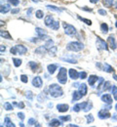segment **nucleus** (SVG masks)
<instances>
[{"instance_id":"61","label":"nucleus","mask_w":117,"mask_h":127,"mask_svg":"<svg viewBox=\"0 0 117 127\" xmlns=\"http://www.w3.org/2000/svg\"><path fill=\"white\" fill-rule=\"evenodd\" d=\"M114 100H115V101H117V93L114 95Z\"/></svg>"},{"instance_id":"11","label":"nucleus","mask_w":117,"mask_h":127,"mask_svg":"<svg viewBox=\"0 0 117 127\" xmlns=\"http://www.w3.org/2000/svg\"><path fill=\"white\" fill-rule=\"evenodd\" d=\"M100 99H101V101L103 102V103H105V104H108V105H111V103H112V98H111V96L109 95V94H103V95L100 97Z\"/></svg>"},{"instance_id":"2","label":"nucleus","mask_w":117,"mask_h":127,"mask_svg":"<svg viewBox=\"0 0 117 127\" xmlns=\"http://www.w3.org/2000/svg\"><path fill=\"white\" fill-rule=\"evenodd\" d=\"M84 49V44L78 41H72L69 42L67 45V50L71 51V52H80Z\"/></svg>"},{"instance_id":"44","label":"nucleus","mask_w":117,"mask_h":127,"mask_svg":"<svg viewBox=\"0 0 117 127\" xmlns=\"http://www.w3.org/2000/svg\"><path fill=\"white\" fill-rule=\"evenodd\" d=\"M56 52H57V47H56V46H53L52 48L49 49V54L52 55V56H55Z\"/></svg>"},{"instance_id":"6","label":"nucleus","mask_w":117,"mask_h":127,"mask_svg":"<svg viewBox=\"0 0 117 127\" xmlns=\"http://www.w3.org/2000/svg\"><path fill=\"white\" fill-rule=\"evenodd\" d=\"M107 43H108V45L110 46V48H111L112 50H116V48H117L116 40H115V37H114L113 34H111V35L108 36V38H107Z\"/></svg>"},{"instance_id":"57","label":"nucleus","mask_w":117,"mask_h":127,"mask_svg":"<svg viewBox=\"0 0 117 127\" xmlns=\"http://www.w3.org/2000/svg\"><path fill=\"white\" fill-rule=\"evenodd\" d=\"M112 6L114 8H117V0H113V3H112Z\"/></svg>"},{"instance_id":"16","label":"nucleus","mask_w":117,"mask_h":127,"mask_svg":"<svg viewBox=\"0 0 117 127\" xmlns=\"http://www.w3.org/2000/svg\"><path fill=\"white\" fill-rule=\"evenodd\" d=\"M44 23H45V26H46V27H49V28H50L51 26L53 25V23H54V19H53V16H51V15H48V16L45 17Z\"/></svg>"},{"instance_id":"26","label":"nucleus","mask_w":117,"mask_h":127,"mask_svg":"<svg viewBox=\"0 0 117 127\" xmlns=\"http://www.w3.org/2000/svg\"><path fill=\"white\" fill-rule=\"evenodd\" d=\"M46 7H47V9H49L51 11H55V12H57V13H62V10H61L59 7H56V6H54V5H47Z\"/></svg>"},{"instance_id":"7","label":"nucleus","mask_w":117,"mask_h":127,"mask_svg":"<svg viewBox=\"0 0 117 127\" xmlns=\"http://www.w3.org/2000/svg\"><path fill=\"white\" fill-rule=\"evenodd\" d=\"M98 116L100 119H107L109 118L111 115L110 113L108 112V111H105V109H101L99 112H98Z\"/></svg>"},{"instance_id":"28","label":"nucleus","mask_w":117,"mask_h":127,"mask_svg":"<svg viewBox=\"0 0 117 127\" xmlns=\"http://www.w3.org/2000/svg\"><path fill=\"white\" fill-rule=\"evenodd\" d=\"M111 89V85H110V82L109 81H104L103 82V86H102V90L103 91H107Z\"/></svg>"},{"instance_id":"30","label":"nucleus","mask_w":117,"mask_h":127,"mask_svg":"<svg viewBox=\"0 0 117 127\" xmlns=\"http://www.w3.org/2000/svg\"><path fill=\"white\" fill-rule=\"evenodd\" d=\"M86 119H87V123L88 124H90V123H92V122H94V116H93V114H87L86 116Z\"/></svg>"},{"instance_id":"64","label":"nucleus","mask_w":117,"mask_h":127,"mask_svg":"<svg viewBox=\"0 0 117 127\" xmlns=\"http://www.w3.org/2000/svg\"><path fill=\"white\" fill-rule=\"evenodd\" d=\"M115 26H116V28H117V22H116V24H115Z\"/></svg>"},{"instance_id":"41","label":"nucleus","mask_w":117,"mask_h":127,"mask_svg":"<svg viewBox=\"0 0 117 127\" xmlns=\"http://www.w3.org/2000/svg\"><path fill=\"white\" fill-rule=\"evenodd\" d=\"M60 119L62 121H69L71 119V117H70V115H62V116H60Z\"/></svg>"},{"instance_id":"25","label":"nucleus","mask_w":117,"mask_h":127,"mask_svg":"<svg viewBox=\"0 0 117 127\" xmlns=\"http://www.w3.org/2000/svg\"><path fill=\"white\" fill-rule=\"evenodd\" d=\"M4 126H7V127H15V124L10 120L9 117H6L4 119Z\"/></svg>"},{"instance_id":"21","label":"nucleus","mask_w":117,"mask_h":127,"mask_svg":"<svg viewBox=\"0 0 117 127\" xmlns=\"http://www.w3.org/2000/svg\"><path fill=\"white\" fill-rule=\"evenodd\" d=\"M61 60L64 61V62H67L69 64H77V61L75 59L70 58V57H63V58H61Z\"/></svg>"},{"instance_id":"5","label":"nucleus","mask_w":117,"mask_h":127,"mask_svg":"<svg viewBox=\"0 0 117 127\" xmlns=\"http://www.w3.org/2000/svg\"><path fill=\"white\" fill-rule=\"evenodd\" d=\"M97 46H98V49L99 50H105V51H108V43L105 42L104 40H102L100 37H97Z\"/></svg>"},{"instance_id":"13","label":"nucleus","mask_w":117,"mask_h":127,"mask_svg":"<svg viewBox=\"0 0 117 127\" xmlns=\"http://www.w3.org/2000/svg\"><path fill=\"white\" fill-rule=\"evenodd\" d=\"M87 104H88V102H83V103H80V104L75 105V106L73 107V111L78 112V111H80V110H81V109H83V110H84V109L86 108Z\"/></svg>"},{"instance_id":"42","label":"nucleus","mask_w":117,"mask_h":127,"mask_svg":"<svg viewBox=\"0 0 117 127\" xmlns=\"http://www.w3.org/2000/svg\"><path fill=\"white\" fill-rule=\"evenodd\" d=\"M20 78L22 80V82H23V83H27V81H28V77H27V75H25V74H22Z\"/></svg>"},{"instance_id":"32","label":"nucleus","mask_w":117,"mask_h":127,"mask_svg":"<svg viewBox=\"0 0 117 127\" xmlns=\"http://www.w3.org/2000/svg\"><path fill=\"white\" fill-rule=\"evenodd\" d=\"M54 46V41L52 40V39H48L47 41H46V43H45V47L47 48V49H50Z\"/></svg>"},{"instance_id":"63","label":"nucleus","mask_w":117,"mask_h":127,"mask_svg":"<svg viewBox=\"0 0 117 127\" xmlns=\"http://www.w3.org/2000/svg\"><path fill=\"white\" fill-rule=\"evenodd\" d=\"M115 110H116V111H117V104H116V105H115Z\"/></svg>"},{"instance_id":"36","label":"nucleus","mask_w":117,"mask_h":127,"mask_svg":"<svg viewBox=\"0 0 117 127\" xmlns=\"http://www.w3.org/2000/svg\"><path fill=\"white\" fill-rule=\"evenodd\" d=\"M52 30H54V31H58L59 30V28H60V24H59V22H54L53 23V25L50 27Z\"/></svg>"},{"instance_id":"43","label":"nucleus","mask_w":117,"mask_h":127,"mask_svg":"<svg viewBox=\"0 0 117 127\" xmlns=\"http://www.w3.org/2000/svg\"><path fill=\"white\" fill-rule=\"evenodd\" d=\"M26 98H27V100H29V101H32L33 100V94H32V92L31 91H27L26 92Z\"/></svg>"},{"instance_id":"35","label":"nucleus","mask_w":117,"mask_h":127,"mask_svg":"<svg viewBox=\"0 0 117 127\" xmlns=\"http://www.w3.org/2000/svg\"><path fill=\"white\" fill-rule=\"evenodd\" d=\"M102 3L105 7H111L112 3H113V0H102Z\"/></svg>"},{"instance_id":"10","label":"nucleus","mask_w":117,"mask_h":127,"mask_svg":"<svg viewBox=\"0 0 117 127\" xmlns=\"http://www.w3.org/2000/svg\"><path fill=\"white\" fill-rule=\"evenodd\" d=\"M68 74H69V77L71 78V79H77V78H79V72L76 70V69H74V68H70L69 70H68Z\"/></svg>"},{"instance_id":"56","label":"nucleus","mask_w":117,"mask_h":127,"mask_svg":"<svg viewBox=\"0 0 117 127\" xmlns=\"http://www.w3.org/2000/svg\"><path fill=\"white\" fill-rule=\"evenodd\" d=\"M0 48H1V54H2L3 52H5V50H6V47H5L4 45H1V46H0Z\"/></svg>"},{"instance_id":"24","label":"nucleus","mask_w":117,"mask_h":127,"mask_svg":"<svg viewBox=\"0 0 117 127\" xmlns=\"http://www.w3.org/2000/svg\"><path fill=\"white\" fill-rule=\"evenodd\" d=\"M35 31H36V33L38 34V36H39V37H41V36H44V35H47V32H46V31H44L43 29H40V28H36V29H35Z\"/></svg>"},{"instance_id":"62","label":"nucleus","mask_w":117,"mask_h":127,"mask_svg":"<svg viewBox=\"0 0 117 127\" xmlns=\"http://www.w3.org/2000/svg\"><path fill=\"white\" fill-rule=\"evenodd\" d=\"M32 1L35 2V3H38V2H39V0H32Z\"/></svg>"},{"instance_id":"34","label":"nucleus","mask_w":117,"mask_h":127,"mask_svg":"<svg viewBox=\"0 0 117 127\" xmlns=\"http://www.w3.org/2000/svg\"><path fill=\"white\" fill-rule=\"evenodd\" d=\"M3 107H4V109H5L6 111H11V110H13V106H12L10 103H8V102L4 103Z\"/></svg>"},{"instance_id":"3","label":"nucleus","mask_w":117,"mask_h":127,"mask_svg":"<svg viewBox=\"0 0 117 127\" xmlns=\"http://www.w3.org/2000/svg\"><path fill=\"white\" fill-rule=\"evenodd\" d=\"M67 68L66 67H61L59 74L57 76V79L59 80V82L61 84H66L67 82Z\"/></svg>"},{"instance_id":"53","label":"nucleus","mask_w":117,"mask_h":127,"mask_svg":"<svg viewBox=\"0 0 117 127\" xmlns=\"http://www.w3.org/2000/svg\"><path fill=\"white\" fill-rule=\"evenodd\" d=\"M18 116H19V118H21V120H23L24 119V113H23V112H19L18 113Z\"/></svg>"},{"instance_id":"17","label":"nucleus","mask_w":117,"mask_h":127,"mask_svg":"<svg viewBox=\"0 0 117 127\" xmlns=\"http://www.w3.org/2000/svg\"><path fill=\"white\" fill-rule=\"evenodd\" d=\"M63 125V121L61 119H53L51 120L49 123V126L55 127V126H62Z\"/></svg>"},{"instance_id":"22","label":"nucleus","mask_w":117,"mask_h":127,"mask_svg":"<svg viewBox=\"0 0 117 127\" xmlns=\"http://www.w3.org/2000/svg\"><path fill=\"white\" fill-rule=\"evenodd\" d=\"M46 51H47V48L45 47V45L44 46H39L38 48L35 49V53L36 54H45Z\"/></svg>"},{"instance_id":"9","label":"nucleus","mask_w":117,"mask_h":127,"mask_svg":"<svg viewBox=\"0 0 117 127\" xmlns=\"http://www.w3.org/2000/svg\"><path fill=\"white\" fill-rule=\"evenodd\" d=\"M15 49H16L17 54H19V55H24L27 52V48H25L23 45H16Z\"/></svg>"},{"instance_id":"14","label":"nucleus","mask_w":117,"mask_h":127,"mask_svg":"<svg viewBox=\"0 0 117 127\" xmlns=\"http://www.w3.org/2000/svg\"><path fill=\"white\" fill-rule=\"evenodd\" d=\"M57 110L60 112H66L69 110V106L67 104H60L57 106Z\"/></svg>"},{"instance_id":"50","label":"nucleus","mask_w":117,"mask_h":127,"mask_svg":"<svg viewBox=\"0 0 117 127\" xmlns=\"http://www.w3.org/2000/svg\"><path fill=\"white\" fill-rule=\"evenodd\" d=\"M98 13H99V15H101V16H105L107 13H106V11L105 10H103V9H100L99 11H98Z\"/></svg>"},{"instance_id":"4","label":"nucleus","mask_w":117,"mask_h":127,"mask_svg":"<svg viewBox=\"0 0 117 127\" xmlns=\"http://www.w3.org/2000/svg\"><path fill=\"white\" fill-rule=\"evenodd\" d=\"M63 27H64V29H65V32H66V34L67 35H69V36H74V35H76V29L73 27V26H71V25H69V24H67V23H64L63 24Z\"/></svg>"},{"instance_id":"12","label":"nucleus","mask_w":117,"mask_h":127,"mask_svg":"<svg viewBox=\"0 0 117 127\" xmlns=\"http://www.w3.org/2000/svg\"><path fill=\"white\" fill-rule=\"evenodd\" d=\"M78 91H79V93L81 94V95L83 96H86L87 95V92H88V88H87V85L85 84V83H82V84H80L79 86H78Z\"/></svg>"},{"instance_id":"31","label":"nucleus","mask_w":117,"mask_h":127,"mask_svg":"<svg viewBox=\"0 0 117 127\" xmlns=\"http://www.w3.org/2000/svg\"><path fill=\"white\" fill-rule=\"evenodd\" d=\"M47 99V97H46V95L44 94V93H40L39 95L37 96V101L38 102H43V101H45Z\"/></svg>"},{"instance_id":"48","label":"nucleus","mask_w":117,"mask_h":127,"mask_svg":"<svg viewBox=\"0 0 117 127\" xmlns=\"http://www.w3.org/2000/svg\"><path fill=\"white\" fill-rule=\"evenodd\" d=\"M111 94H113V95H115L117 93V86H115V85H113V86H111Z\"/></svg>"},{"instance_id":"46","label":"nucleus","mask_w":117,"mask_h":127,"mask_svg":"<svg viewBox=\"0 0 117 127\" xmlns=\"http://www.w3.org/2000/svg\"><path fill=\"white\" fill-rule=\"evenodd\" d=\"M79 78H81V79H85V78H87V72H85V71H81V72H79Z\"/></svg>"},{"instance_id":"19","label":"nucleus","mask_w":117,"mask_h":127,"mask_svg":"<svg viewBox=\"0 0 117 127\" xmlns=\"http://www.w3.org/2000/svg\"><path fill=\"white\" fill-rule=\"evenodd\" d=\"M82 97H83V96L79 93V91H74V92L72 93V101H71V102H72V103H74V102H76V101L80 100Z\"/></svg>"},{"instance_id":"47","label":"nucleus","mask_w":117,"mask_h":127,"mask_svg":"<svg viewBox=\"0 0 117 127\" xmlns=\"http://www.w3.org/2000/svg\"><path fill=\"white\" fill-rule=\"evenodd\" d=\"M27 123H28V125H35L36 120H35V118H32V117H31V118L28 119V122H27Z\"/></svg>"},{"instance_id":"37","label":"nucleus","mask_w":117,"mask_h":127,"mask_svg":"<svg viewBox=\"0 0 117 127\" xmlns=\"http://www.w3.org/2000/svg\"><path fill=\"white\" fill-rule=\"evenodd\" d=\"M78 19L80 20V21H82V22H84L86 25H88V26H91L92 25V22L90 21V20H88V19H85V18H82V17L78 16Z\"/></svg>"},{"instance_id":"33","label":"nucleus","mask_w":117,"mask_h":127,"mask_svg":"<svg viewBox=\"0 0 117 127\" xmlns=\"http://www.w3.org/2000/svg\"><path fill=\"white\" fill-rule=\"evenodd\" d=\"M22 60L21 59H17V58H14L13 59V63H14V65L16 66V67H19L21 64H22Z\"/></svg>"},{"instance_id":"60","label":"nucleus","mask_w":117,"mask_h":127,"mask_svg":"<svg viewBox=\"0 0 117 127\" xmlns=\"http://www.w3.org/2000/svg\"><path fill=\"white\" fill-rule=\"evenodd\" d=\"M113 78H114V79L117 81V75H116V74H113Z\"/></svg>"},{"instance_id":"59","label":"nucleus","mask_w":117,"mask_h":127,"mask_svg":"<svg viewBox=\"0 0 117 127\" xmlns=\"http://www.w3.org/2000/svg\"><path fill=\"white\" fill-rule=\"evenodd\" d=\"M68 126H71V127H78V125H76V124H69V125H68Z\"/></svg>"},{"instance_id":"15","label":"nucleus","mask_w":117,"mask_h":127,"mask_svg":"<svg viewBox=\"0 0 117 127\" xmlns=\"http://www.w3.org/2000/svg\"><path fill=\"white\" fill-rule=\"evenodd\" d=\"M98 80H99V77L97 75H90L89 78H88V82H89V84H90L91 87H95V83Z\"/></svg>"},{"instance_id":"58","label":"nucleus","mask_w":117,"mask_h":127,"mask_svg":"<svg viewBox=\"0 0 117 127\" xmlns=\"http://www.w3.org/2000/svg\"><path fill=\"white\" fill-rule=\"evenodd\" d=\"M100 0H90V2L91 3H97V2H99Z\"/></svg>"},{"instance_id":"38","label":"nucleus","mask_w":117,"mask_h":127,"mask_svg":"<svg viewBox=\"0 0 117 127\" xmlns=\"http://www.w3.org/2000/svg\"><path fill=\"white\" fill-rule=\"evenodd\" d=\"M35 16L37 19H42L43 16H44V13H43V11H41V10H37L36 12H35Z\"/></svg>"},{"instance_id":"29","label":"nucleus","mask_w":117,"mask_h":127,"mask_svg":"<svg viewBox=\"0 0 117 127\" xmlns=\"http://www.w3.org/2000/svg\"><path fill=\"white\" fill-rule=\"evenodd\" d=\"M100 31L102 33H107L108 32V26L106 24H101L100 25Z\"/></svg>"},{"instance_id":"20","label":"nucleus","mask_w":117,"mask_h":127,"mask_svg":"<svg viewBox=\"0 0 117 127\" xmlns=\"http://www.w3.org/2000/svg\"><path fill=\"white\" fill-rule=\"evenodd\" d=\"M10 11V3L9 4H4V5H1V8H0V12L1 14H6Z\"/></svg>"},{"instance_id":"18","label":"nucleus","mask_w":117,"mask_h":127,"mask_svg":"<svg viewBox=\"0 0 117 127\" xmlns=\"http://www.w3.org/2000/svg\"><path fill=\"white\" fill-rule=\"evenodd\" d=\"M101 70H103V71H106V72H113V71H114L113 67H112L110 64H106V63L103 64Z\"/></svg>"},{"instance_id":"45","label":"nucleus","mask_w":117,"mask_h":127,"mask_svg":"<svg viewBox=\"0 0 117 127\" xmlns=\"http://www.w3.org/2000/svg\"><path fill=\"white\" fill-rule=\"evenodd\" d=\"M8 2L13 6H18L20 4V0H8Z\"/></svg>"},{"instance_id":"23","label":"nucleus","mask_w":117,"mask_h":127,"mask_svg":"<svg viewBox=\"0 0 117 127\" xmlns=\"http://www.w3.org/2000/svg\"><path fill=\"white\" fill-rule=\"evenodd\" d=\"M57 67H58V65H57V64H48L47 69H48V71H49V73H50V74H53V73L56 71Z\"/></svg>"},{"instance_id":"40","label":"nucleus","mask_w":117,"mask_h":127,"mask_svg":"<svg viewBox=\"0 0 117 127\" xmlns=\"http://www.w3.org/2000/svg\"><path fill=\"white\" fill-rule=\"evenodd\" d=\"M28 65L30 66V68H31L33 71H35V70H36V68H37V64L35 63V62H32V61L28 63Z\"/></svg>"},{"instance_id":"51","label":"nucleus","mask_w":117,"mask_h":127,"mask_svg":"<svg viewBox=\"0 0 117 127\" xmlns=\"http://www.w3.org/2000/svg\"><path fill=\"white\" fill-rule=\"evenodd\" d=\"M104 82V80L102 77H99V84H98V89H100V86H101V84Z\"/></svg>"},{"instance_id":"27","label":"nucleus","mask_w":117,"mask_h":127,"mask_svg":"<svg viewBox=\"0 0 117 127\" xmlns=\"http://www.w3.org/2000/svg\"><path fill=\"white\" fill-rule=\"evenodd\" d=\"M0 35H1V37H4L6 39H12V36L10 35V33L8 32H6V31H1L0 32Z\"/></svg>"},{"instance_id":"39","label":"nucleus","mask_w":117,"mask_h":127,"mask_svg":"<svg viewBox=\"0 0 117 127\" xmlns=\"http://www.w3.org/2000/svg\"><path fill=\"white\" fill-rule=\"evenodd\" d=\"M92 108H93V104H92V102H88V104H87L86 108L83 110V111L87 112V111H89L90 110H92Z\"/></svg>"},{"instance_id":"52","label":"nucleus","mask_w":117,"mask_h":127,"mask_svg":"<svg viewBox=\"0 0 117 127\" xmlns=\"http://www.w3.org/2000/svg\"><path fill=\"white\" fill-rule=\"evenodd\" d=\"M11 13H12V15H16L18 13H20V9H19V8L13 9V10H11Z\"/></svg>"},{"instance_id":"1","label":"nucleus","mask_w":117,"mask_h":127,"mask_svg":"<svg viewBox=\"0 0 117 127\" xmlns=\"http://www.w3.org/2000/svg\"><path fill=\"white\" fill-rule=\"evenodd\" d=\"M49 91H50L51 97H53V98H60L64 95V92H63L61 86L58 84H55V83L51 84L49 86Z\"/></svg>"},{"instance_id":"49","label":"nucleus","mask_w":117,"mask_h":127,"mask_svg":"<svg viewBox=\"0 0 117 127\" xmlns=\"http://www.w3.org/2000/svg\"><path fill=\"white\" fill-rule=\"evenodd\" d=\"M14 105H15V106H17L18 108H20V109H23V108H24V104H23V102H21V103H19V104L14 103Z\"/></svg>"},{"instance_id":"54","label":"nucleus","mask_w":117,"mask_h":127,"mask_svg":"<svg viewBox=\"0 0 117 127\" xmlns=\"http://www.w3.org/2000/svg\"><path fill=\"white\" fill-rule=\"evenodd\" d=\"M32 11H33V8H32V7H30V8H29V9L26 11V15H27V16H30Z\"/></svg>"},{"instance_id":"8","label":"nucleus","mask_w":117,"mask_h":127,"mask_svg":"<svg viewBox=\"0 0 117 127\" xmlns=\"http://www.w3.org/2000/svg\"><path fill=\"white\" fill-rule=\"evenodd\" d=\"M43 84V81H42V78L40 76H36L32 79V85L36 88H40Z\"/></svg>"},{"instance_id":"55","label":"nucleus","mask_w":117,"mask_h":127,"mask_svg":"<svg viewBox=\"0 0 117 127\" xmlns=\"http://www.w3.org/2000/svg\"><path fill=\"white\" fill-rule=\"evenodd\" d=\"M111 118H112V120H113V121H117V113H114V114L112 115V117H111Z\"/></svg>"}]
</instances>
